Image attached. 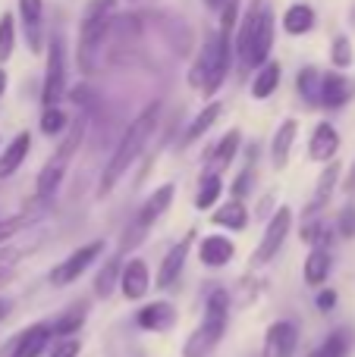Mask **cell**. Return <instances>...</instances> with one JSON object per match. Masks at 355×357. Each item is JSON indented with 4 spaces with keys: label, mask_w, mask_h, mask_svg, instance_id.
I'll return each mask as SVG.
<instances>
[{
    "label": "cell",
    "mask_w": 355,
    "mask_h": 357,
    "mask_svg": "<svg viewBox=\"0 0 355 357\" xmlns=\"http://www.w3.org/2000/svg\"><path fill=\"white\" fill-rule=\"evenodd\" d=\"M340 151V132L331 123H318L314 126V135L308 142V157L318 163H331Z\"/></svg>",
    "instance_id": "cell-13"
},
{
    "label": "cell",
    "mask_w": 355,
    "mask_h": 357,
    "mask_svg": "<svg viewBox=\"0 0 355 357\" xmlns=\"http://www.w3.org/2000/svg\"><path fill=\"white\" fill-rule=\"evenodd\" d=\"M113 16H117V0H88L79 22V69L92 75L101 63V50L110 35Z\"/></svg>",
    "instance_id": "cell-2"
},
{
    "label": "cell",
    "mask_w": 355,
    "mask_h": 357,
    "mask_svg": "<svg viewBox=\"0 0 355 357\" xmlns=\"http://www.w3.org/2000/svg\"><path fill=\"white\" fill-rule=\"evenodd\" d=\"M50 339H54V335H50V326L48 323H38V326L25 329V333L19 335L10 357H41L44 348L50 345Z\"/></svg>",
    "instance_id": "cell-16"
},
{
    "label": "cell",
    "mask_w": 355,
    "mask_h": 357,
    "mask_svg": "<svg viewBox=\"0 0 355 357\" xmlns=\"http://www.w3.org/2000/svg\"><path fill=\"white\" fill-rule=\"evenodd\" d=\"M337 178H340V163L331 160V163L324 167V173L318 176V188H314V197H312V204H308V216H318L321 207L331 201L333 188H337Z\"/></svg>",
    "instance_id": "cell-23"
},
{
    "label": "cell",
    "mask_w": 355,
    "mask_h": 357,
    "mask_svg": "<svg viewBox=\"0 0 355 357\" xmlns=\"http://www.w3.org/2000/svg\"><path fill=\"white\" fill-rule=\"evenodd\" d=\"M249 182H252V169H245V173L236 178V185H233V191H236V197H242L245 191H249Z\"/></svg>",
    "instance_id": "cell-40"
},
{
    "label": "cell",
    "mask_w": 355,
    "mask_h": 357,
    "mask_svg": "<svg viewBox=\"0 0 355 357\" xmlns=\"http://www.w3.org/2000/svg\"><path fill=\"white\" fill-rule=\"evenodd\" d=\"M337 232H340V238H355V207H352V204H346V207L340 210Z\"/></svg>",
    "instance_id": "cell-37"
},
{
    "label": "cell",
    "mask_w": 355,
    "mask_h": 357,
    "mask_svg": "<svg viewBox=\"0 0 355 357\" xmlns=\"http://www.w3.org/2000/svg\"><path fill=\"white\" fill-rule=\"evenodd\" d=\"M63 129H66V113H63L60 107H44V113H41V132L44 135H60Z\"/></svg>",
    "instance_id": "cell-36"
},
{
    "label": "cell",
    "mask_w": 355,
    "mask_h": 357,
    "mask_svg": "<svg viewBox=\"0 0 355 357\" xmlns=\"http://www.w3.org/2000/svg\"><path fill=\"white\" fill-rule=\"evenodd\" d=\"M13 47H16V22L10 13H3L0 16V66L13 56Z\"/></svg>",
    "instance_id": "cell-33"
},
{
    "label": "cell",
    "mask_w": 355,
    "mask_h": 357,
    "mask_svg": "<svg viewBox=\"0 0 355 357\" xmlns=\"http://www.w3.org/2000/svg\"><path fill=\"white\" fill-rule=\"evenodd\" d=\"M82 138H85V119H75V123L69 126V132L63 135L57 154L50 157V160L41 167V173H38V188L35 191H38V197H41V201H50V197L57 195V188H60L63 176H66V169H69V160L75 157Z\"/></svg>",
    "instance_id": "cell-4"
},
{
    "label": "cell",
    "mask_w": 355,
    "mask_h": 357,
    "mask_svg": "<svg viewBox=\"0 0 355 357\" xmlns=\"http://www.w3.org/2000/svg\"><path fill=\"white\" fill-rule=\"evenodd\" d=\"M239 144H242V132H239V129L226 132V135L217 142V148L211 151V169H208V173H214V176L224 173V169L233 163V157H236Z\"/></svg>",
    "instance_id": "cell-22"
},
{
    "label": "cell",
    "mask_w": 355,
    "mask_h": 357,
    "mask_svg": "<svg viewBox=\"0 0 355 357\" xmlns=\"http://www.w3.org/2000/svg\"><path fill=\"white\" fill-rule=\"evenodd\" d=\"M296 88H299L302 100H308V104H318V91H321V73L314 66H305L299 73V79H296Z\"/></svg>",
    "instance_id": "cell-31"
},
{
    "label": "cell",
    "mask_w": 355,
    "mask_h": 357,
    "mask_svg": "<svg viewBox=\"0 0 355 357\" xmlns=\"http://www.w3.org/2000/svg\"><path fill=\"white\" fill-rule=\"evenodd\" d=\"M3 279H6V273H0V285H3Z\"/></svg>",
    "instance_id": "cell-45"
},
{
    "label": "cell",
    "mask_w": 355,
    "mask_h": 357,
    "mask_svg": "<svg viewBox=\"0 0 355 357\" xmlns=\"http://www.w3.org/2000/svg\"><path fill=\"white\" fill-rule=\"evenodd\" d=\"M283 29L289 35H305V31L314 29V10L308 3H293L287 13H283Z\"/></svg>",
    "instance_id": "cell-25"
},
{
    "label": "cell",
    "mask_w": 355,
    "mask_h": 357,
    "mask_svg": "<svg viewBox=\"0 0 355 357\" xmlns=\"http://www.w3.org/2000/svg\"><path fill=\"white\" fill-rule=\"evenodd\" d=\"M119 260H107L104 266H101V273L94 276V295L98 298H110L113 295V289L119 285Z\"/></svg>",
    "instance_id": "cell-28"
},
{
    "label": "cell",
    "mask_w": 355,
    "mask_h": 357,
    "mask_svg": "<svg viewBox=\"0 0 355 357\" xmlns=\"http://www.w3.org/2000/svg\"><path fill=\"white\" fill-rule=\"evenodd\" d=\"M101 254H104V241H88V245H82L79 251H73L66 260H60V264L50 270V285L63 289V285L75 282V279H79L82 273L101 257Z\"/></svg>",
    "instance_id": "cell-7"
},
{
    "label": "cell",
    "mask_w": 355,
    "mask_h": 357,
    "mask_svg": "<svg viewBox=\"0 0 355 357\" xmlns=\"http://www.w3.org/2000/svg\"><path fill=\"white\" fill-rule=\"evenodd\" d=\"M157 119H161V104H148L142 113H138L136 119L129 123V129H126V135L119 138L117 151L110 154V160H107L104 173H101V188H98V197L110 195L113 188H117V182L129 173V167L138 160V154L145 151V144L151 142V135H154L157 129Z\"/></svg>",
    "instance_id": "cell-1"
},
{
    "label": "cell",
    "mask_w": 355,
    "mask_h": 357,
    "mask_svg": "<svg viewBox=\"0 0 355 357\" xmlns=\"http://www.w3.org/2000/svg\"><path fill=\"white\" fill-rule=\"evenodd\" d=\"M151 289V273H148V264L145 260H129V264L119 270V291H123L129 301H138L145 298Z\"/></svg>",
    "instance_id": "cell-11"
},
{
    "label": "cell",
    "mask_w": 355,
    "mask_h": 357,
    "mask_svg": "<svg viewBox=\"0 0 355 357\" xmlns=\"http://www.w3.org/2000/svg\"><path fill=\"white\" fill-rule=\"evenodd\" d=\"M343 188L349 191V195L355 191V163H352V169H349V178H346V185H343Z\"/></svg>",
    "instance_id": "cell-41"
},
{
    "label": "cell",
    "mask_w": 355,
    "mask_h": 357,
    "mask_svg": "<svg viewBox=\"0 0 355 357\" xmlns=\"http://www.w3.org/2000/svg\"><path fill=\"white\" fill-rule=\"evenodd\" d=\"M349 351H352V333L349 329H337L318 348V357H349Z\"/></svg>",
    "instance_id": "cell-29"
},
{
    "label": "cell",
    "mask_w": 355,
    "mask_h": 357,
    "mask_svg": "<svg viewBox=\"0 0 355 357\" xmlns=\"http://www.w3.org/2000/svg\"><path fill=\"white\" fill-rule=\"evenodd\" d=\"M6 314H10V301H6V298H0V320H3Z\"/></svg>",
    "instance_id": "cell-42"
},
{
    "label": "cell",
    "mask_w": 355,
    "mask_h": 357,
    "mask_svg": "<svg viewBox=\"0 0 355 357\" xmlns=\"http://www.w3.org/2000/svg\"><path fill=\"white\" fill-rule=\"evenodd\" d=\"M270 47H274V10H270L268 3H261L255 35H252L249 47H245V54H242V66L245 69H258L261 63H268Z\"/></svg>",
    "instance_id": "cell-8"
},
{
    "label": "cell",
    "mask_w": 355,
    "mask_h": 357,
    "mask_svg": "<svg viewBox=\"0 0 355 357\" xmlns=\"http://www.w3.org/2000/svg\"><path fill=\"white\" fill-rule=\"evenodd\" d=\"M205 6H208V10H220V6H224V0H205Z\"/></svg>",
    "instance_id": "cell-43"
},
{
    "label": "cell",
    "mask_w": 355,
    "mask_h": 357,
    "mask_svg": "<svg viewBox=\"0 0 355 357\" xmlns=\"http://www.w3.org/2000/svg\"><path fill=\"white\" fill-rule=\"evenodd\" d=\"M355 85L352 79H346L343 73H324L321 75V91H318V104L327 110H340L352 100Z\"/></svg>",
    "instance_id": "cell-10"
},
{
    "label": "cell",
    "mask_w": 355,
    "mask_h": 357,
    "mask_svg": "<svg viewBox=\"0 0 355 357\" xmlns=\"http://www.w3.org/2000/svg\"><path fill=\"white\" fill-rule=\"evenodd\" d=\"M220 191H224V182H220V176L208 173L205 178H201L198 195H195V207H198V210L214 207V204H217V197H220Z\"/></svg>",
    "instance_id": "cell-32"
},
{
    "label": "cell",
    "mask_w": 355,
    "mask_h": 357,
    "mask_svg": "<svg viewBox=\"0 0 355 357\" xmlns=\"http://www.w3.org/2000/svg\"><path fill=\"white\" fill-rule=\"evenodd\" d=\"M3 91H6V73H3V66H0V98H3Z\"/></svg>",
    "instance_id": "cell-44"
},
{
    "label": "cell",
    "mask_w": 355,
    "mask_h": 357,
    "mask_svg": "<svg viewBox=\"0 0 355 357\" xmlns=\"http://www.w3.org/2000/svg\"><path fill=\"white\" fill-rule=\"evenodd\" d=\"M233 254H236V245H233L226 235H208L205 241H201V248H198V257H201V264L205 266H226L233 260Z\"/></svg>",
    "instance_id": "cell-17"
},
{
    "label": "cell",
    "mask_w": 355,
    "mask_h": 357,
    "mask_svg": "<svg viewBox=\"0 0 355 357\" xmlns=\"http://www.w3.org/2000/svg\"><path fill=\"white\" fill-rule=\"evenodd\" d=\"M136 323L142 329H151V333H167V329L176 323V310L170 307L167 301L145 304V307L136 314Z\"/></svg>",
    "instance_id": "cell-15"
},
{
    "label": "cell",
    "mask_w": 355,
    "mask_h": 357,
    "mask_svg": "<svg viewBox=\"0 0 355 357\" xmlns=\"http://www.w3.org/2000/svg\"><path fill=\"white\" fill-rule=\"evenodd\" d=\"M333 304H337V291H333V289H324V291L318 295V310H331Z\"/></svg>",
    "instance_id": "cell-39"
},
{
    "label": "cell",
    "mask_w": 355,
    "mask_h": 357,
    "mask_svg": "<svg viewBox=\"0 0 355 357\" xmlns=\"http://www.w3.org/2000/svg\"><path fill=\"white\" fill-rule=\"evenodd\" d=\"M220 110H224V107H220L217 100H214V104H208L205 110H201L198 116L192 119V126H189V129H186V138H182V144H192V142H198V138L205 135V132L211 129V126L220 119Z\"/></svg>",
    "instance_id": "cell-26"
},
{
    "label": "cell",
    "mask_w": 355,
    "mask_h": 357,
    "mask_svg": "<svg viewBox=\"0 0 355 357\" xmlns=\"http://www.w3.org/2000/svg\"><path fill=\"white\" fill-rule=\"evenodd\" d=\"M331 251L327 248H312V254L305 257V282L308 285H324L331 276Z\"/></svg>",
    "instance_id": "cell-24"
},
{
    "label": "cell",
    "mask_w": 355,
    "mask_h": 357,
    "mask_svg": "<svg viewBox=\"0 0 355 357\" xmlns=\"http://www.w3.org/2000/svg\"><path fill=\"white\" fill-rule=\"evenodd\" d=\"M296 132H299V123H296V119H283L280 129H277L274 144H270V160H274L277 169H283L289 163V151H293Z\"/></svg>",
    "instance_id": "cell-20"
},
{
    "label": "cell",
    "mask_w": 355,
    "mask_h": 357,
    "mask_svg": "<svg viewBox=\"0 0 355 357\" xmlns=\"http://www.w3.org/2000/svg\"><path fill=\"white\" fill-rule=\"evenodd\" d=\"M289 226H293V210H289V207H280L274 216H270L268 229H264L261 241H258L255 254H252V264H255V266L270 264V260L280 254L283 241H287V235H289Z\"/></svg>",
    "instance_id": "cell-6"
},
{
    "label": "cell",
    "mask_w": 355,
    "mask_h": 357,
    "mask_svg": "<svg viewBox=\"0 0 355 357\" xmlns=\"http://www.w3.org/2000/svg\"><path fill=\"white\" fill-rule=\"evenodd\" d=\"M29 151H31V135H29V132H19V135L3 148V154H0V178L16 173V169L25 163Z\"/></svg>",
    "instance_id": "cell-19"
},
{
    "label": "cell",
    "mask_w": 355,
    "mask_h": 357,
    "mask_svg": "<svg viewBox=\"0 0 355 357\" xmlns=\"http://www.w3.org/2000/svg\"><path fill=\"white\" fill-rule=\"evenodd\" d=\"M19 16H22L25 41L29 50L38 54L41 50V19H44V0H19Z\"/></svg>",
    "instance_id": "cell-14"
},
{
    "label": "cell",
    "mask_w": 355,
    "mask_h": 357,
    "mask_svg": "<svg viewBox=\"0 0 355 357\" xmlns=\"http://www.w3.org/2000/svg\"><path fill=\"white\" fill-rule=\"evenodd\" d=\"M31 220H35L31 213H16V216H6V220H0V245H3V241H10V238H16L22 229H29Z\"/></svg>",
    "instance_id": "cell-35"
},
{
    "label": "cell",
    "mask_w": 355,
    "mask_h": 357,
    "mask_svg": "<svg viewBox=\"0 0 355 357\" xmlns=\"http://www.w3.org/2000/svg\"><path fill=\"white\" fill-rule=\"evenodd\" d=\"M66 94V44L57 35L48 44V66H44V85H41V104L57 107Z\"/></svg>",
    "instance_id": "cell-5"
},
{
    "label": "cell",
    "mask_w": 355,
    "mask_h": 357,
    "mask_svg": "<svg viewBox=\"0 0 355 357\" xmlns=\"http://www.w3.org/2000/svg\"><path fill=\"white\" fill-rule=\"evenodd\" d=\"M79 351H82L79 339H57V345L50 348L48 357H79Z\"/></svg>",
    "instance_id": "cell-38"
},
{
    "label": "cell",
    "mask_w": 355,
    "mask_h": 357,
    "mask_svg": "<svg viewBox=\"0 0 355 357\" xmlns=\"http://www.w3.org/2000/svg\"><path fill=\"white\" fill-rule=\"evenodd\" d=\"M192 241H195V232H189V235H182L180 245H173V248L167 251V257H164L161 270H157V289H170V285L180 279V273H182V266H186V257H189V248H192Z\"/></svg>",
    "instance_id": "cell-12"
},
{
    "label": "cell",
    "mask_w": 355,
    "mask_h": 357,
    "mask_svg": "<svg viewBox=\"0 0 355 357\" xmlns=\"http://www.w3.org/2000/svg\"><path fill=\"white\" fill-rule=\"evenodd\" d=\"M170 201H173V185H161V188L154 191V195L148 197V201L142 204V210H138V229H148V226H154L157 220H161L164 213H167V207H170Z\"/></svg>",
    "instance_id": "cell-18"
},
{
    "label": "cell",
    "mask_w": 355,
    "mask_h": 357,
    "mask_svg": "<svg viewBox=\"0 0 355 357\" xmlns=\"http://www.w3.org/2000/svg\"><path fill=\"white\" fill-rule=\"evenodd\" d=\"M308 357H318V351H312V354H308Z\"/></svg>",
    "instance_id": "cell-46"
},
{
    "label": "cell",
    "mask_w": 355,
    "mask_h": 357,
    "mask_svg": "<svg viewBox=\"0 0 355 357\" xmlns=\"http://www.w3.org/2000/svg\"><path fill=\"white\" fill-rule=\"evenodd\" d=\"M82 323H85V307H73L50 326V335L54 339H69V335H75L82 329Z\"/></svg>",
    "instance_id": "cell-30"
},
{
    "label": "cell",
    "mask_w": 355,
    "mask_h": 357,
    "mask_svg": "<svg viewBox=\"0 0 355 357\" xmlns=\"http://www.w3.org/2000/svg\"><path fill=\"white\" fill-rule=\"evenodd\" d=\"M299 345V329L289 320H277L264 335V351L261 357H293Z\"/></svg>",
    "instance_id": "cell-9"
},
{
    "label": "cell",
    "mask_w": 355,
    "mask_h": 357,
    "mask_svg": "<svg viewBox=\"0 0 355 357\" xmlns=\"http://www.w3.org/2000/svg\"><path fill=\"white\" fill-rule=\"evenodd\" d=\"M280 75H283V69H280V63H277V60L261 63V66H258V73H255V82H252V98H255V100H268L270 94L277 91V85H280Z\"/></svg>",
    "instance_id": "cell-21"
},
{
    "label": "cell",
    "mask_w": 355,
    "mask_h": 357,
    "mask_svg": "<svg viewBox=\"0 0 355 357\" xmlns=\"http://www.w3.org/2000/svg\"><path fill=\"white\" fill-rule=\"evenodd\" d=\"M226 323H230V298H226V291L217 289L208 298L205 320L198 323V329L182 345V357H208L220 342V335L226 333Z\"/></svg>",
    "instance_id": "cell-3"
},
{
    "label": "cell",
    "mask_w": 355,
    "mask_h": 357,
    "mask_svg": "<svg viewBox=\"0 0 355 357\" xmlns=\"http://www.w3.org/2000/svg\"><path fill=\"white\" fill-rule=\"evenodd\" d=\"M214 222H217V226H226V229H245V222H249V210L242 207V201H230V204H224V207L217 210V213L211 216Z\"/></svg>",
    "instance_id": "cell-27"
},
{
    "label": "cell",
    "mask_w": 355,
    "mask_h": 357,
    "mask_svg": "<svg viewBox=\"0 0 355 357\" xmlns=\"http://www.w3.org/2000/svg\"><path fill=\"white\" fill-rule=\"evenodd\" d=\"M352 41L346 35H337L333 38V44H331V63L337 69H349L352 66Z\"/></svg>",
    "instance_id": "cell-34"
}]
</instances>
